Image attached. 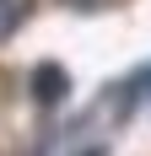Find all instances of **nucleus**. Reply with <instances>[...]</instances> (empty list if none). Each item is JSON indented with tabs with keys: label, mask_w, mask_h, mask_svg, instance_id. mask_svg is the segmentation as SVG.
I'll return each mask as SVG.
<instances>
[{
	"label": "nucleus",
	"mask_w": 151,
	"mask_h": 156,
	"mask_svg": "<svg viewBox=\"0 0 151 156\" xmlns=\"http://www.w3.org/2000/svg\"><path fill=\"white\" fill-rule=\"evenodd\" d=\"M65 92H70V76H65V65L43 59L38 70H32V97H38V108H54V102H65Z\"/></svg>",
	"instance_id": "f257e3e1"
},
{
	"label": "nucleus",
	"mask_w": 151,
	"mask_h": 156,
	"mask_svg": "<svg viewBox=\"0 0 151 156\" xmlns=\"http://www.w3.org/2000/svg\"><path fill=\"white\" fill-rule=\"evenodd\" d=\"M27 11H32V0H0V43L27 22Z\"/></svg>",
	"instance_id": "f03ea898"
},
{
	"label": "nucleus",
	"mask_w": 151,
	"mask_h": 156,
	"mask_svg": "<svg viewBox=\"0 0 151 156\" xmlns=\"http://www.w3.org/2000/svg\"><path fill=\"white\" fill-rule=\"evenodd\" d=\"M135 86H140V92H146V97H151V70H146V76H140V81H135Z\"/></svg>",
	"instance_id": "7ed1b4c3"
}]
</instances>
